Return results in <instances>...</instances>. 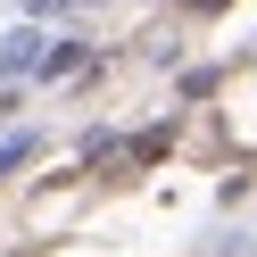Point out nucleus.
Here are the masks:
<instances>
[{"label": "nucleus", "instance_id": "f257e3e1", "mask_svg": "<svg viewBox=\"0 0 257 257\" xmlns=\"http://www.w3.org/2000/svg\"><path fill=\"white\" fill-rule=\"evenodd\" d=\"M166 150H174V133H166V124H150V133H133V150H124V166H158Z\"/></svg>", "mask_w": 257, "mask_h": 257}, {"label": "nucleus", "instance_id": "f03ea898", "mask_svg": "<svg viewBox=\"0 0 257 257\" xmlns=\"http://www.w3.org/2000/svg\"><path fill=\"white\" fill-rule=\"evenodd\" d=\"M25 158H34V141H9V150H0V174H17Z\"/></svg>", "mask_w": 257, "mask_h": 257}]
</instances>
